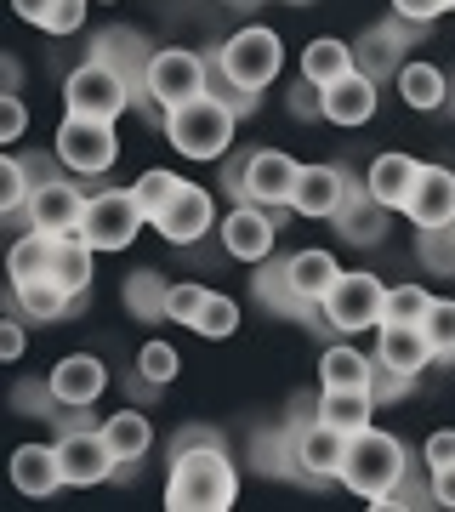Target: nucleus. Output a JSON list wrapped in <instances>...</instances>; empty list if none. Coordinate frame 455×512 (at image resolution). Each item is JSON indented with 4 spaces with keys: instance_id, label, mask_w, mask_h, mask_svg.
Here are the masks:
<instances>
[{
    "instance_id": "obj_38",
    "label": "nucleus",
    "mask_w": 455,
    "mask_h": 512,
    "mask_svg": "<svg viewBox=\"0 0 455 512\" xmlns=\"http://www.w3.org/2000/svg\"><path fill=\"white\" fill-rule=\"evenodd\" d=\"M416 256L427 274H444L455 279V222H444V228H421L416 234Z\"/></svg>"
},
{
    "instance_id": "obj_48",
    "label": "nucleus",
    "mask_w": 455,
    "mask_h": 512,
    "mask_svg": "<svg viewBox=\"0 0 455 512\" xmlns=\"http://www.w3.org/2000/svg\"><path fill=\"white\" fill-rule=\"evenodd\" d=\"M86 12H91V0H57V12H52V23H46V35H57V40L80 35V29H86Z\"/></svg>"
},
{
    "instance_id": "obj_24",
    "label": "nucleus",
    "mask_w": 455,
    "mask_h": 512,
    "mask_svg": "<svg viewBox=\"0 0 455 512\" xmlns=\"http://www.w3.org/2000/svg\"><path fill=\"white\" fill-rule=\"evenodd\" d=\"M416 177H421V160H410V154H399V148H387V154H376V160H370L364 188H370L387 211H404V205H410V188H416Z\"/></svg>"
},
{
    "instance_id": "obj_11",
    "label": "nucleus",
    "mask_w": 455,
    "mask_h": 512,
    "mask_svg": "<svg viewBox=\"0 0 455 512\" xmlns=\"http://www.w3.org/2000/svg\"><path fill=\"white\" fill-rule=\"evenodd\" d=\"M279 228H285V211L239 200V205H228V217L217 222V239H222V251L234 256V262H268Z\"/></svg>"
},
{
    "instance_id": "obj_62",
    "label": "nucleus",
    "mask_w": 455,
    "mask_h": 512,
    "mask_svg": "<svg viewBox=\"0 0 455 512\" xmlns=\"http://www.w3.org/2000/svg\"><path fill=\"white\" fill-rule=\"evenodd\" d=\"M450 12H455V0H450Z\"/></svg>"
},
{
    "instance_id": "obj_31",
    "label": "nucleus",
    "mask_w": 455,
    "mask_h": 512,
    "mask_svg": "<svg viewBox=\"0 0 455 512\" xmlns=\"http://www.w3.org/2000/svg\"><path fill=\"white\" fill-rule=\"evenodd\" d=\"M165 291H171V279H165L160 268H137V274H126V285H120V302H126L131 319L165 325Z\"/></svg>"
},
{
    "instance_id": "obj_35",
    "label": "nucleus",
    "mask_w": 455,
    "mask_h": 512,
    "mask_svg": "<svg viewBox=\"0 0 455 512\" xmlns=\"http://www.w3.org/2000/svg\"><path fill=\"white\" fill-rule=\"evenodd\" d=\"M251 467L268 478H296V427H262L251 439Z\"/></svg>"
},
{
    "instance_id": "obj_23",
    "label": "nucleus",
    "mask_w": 455,
    "mask_h": 512,
    "mask_svg": "<svg viewBox=\"0 0 455 512\" xmlns=\"http://www.w3.org/2000/svg\"><path fill=\"white\" fill-rule=\"evenodd\" d=\"M336 234H342L347 245H382L387 239V205L364 183H353L347 200H342V211H336Z\"/></svg>"
},
{
    "instance_id": "obj_42",
    "label": "nucleus",
    "mask_w": 455,
    "mask_h": 512,
    "mask_svg": "<svg viewBox=\"0 0 455 512\" xmlns=\"http://www.w3.org/2000/svg\"><path fill=\"white\" fill-rule=\"evenodd\" d=\"M131 188H137V200H143L148 222H154L165 205H171V194L182 188V177H177V171H165V165H148V171H143V177H137Z\"/></svg>"
},
{
    "instance_id": "obj_34",
    "label": "nucleus",
    "mask_w": 455,
    "mask_h": 512,
    "mask_svg": "<svg viewBox=\"0 0 455 512\" xmlns=\"http://www.w3.org/2000/svg\"><path fill=\"white\" fill-rule=\"evenodd\" d=\"M103 439H109V450L120 461H143L148 444H154V421H148L143 410H114V416L103 421Z\"/></svg>"
},
{
    "instance_id": "obj_19",
    "label": "nucleus",
    "mask_w": 455,
    "mask_h": 512,
    "mask_svg": "<svg viewBox=\"0 0 455 512\" xmlns=\"http://www.w3.org/2000/svg\"><path fill=\"white\" fill-rule=\"evenodd\" d=\"M376 365H387L393 376H404V382H416L421 370L438 365V359H433V342H427V330L421 325L387 319V325L376 330Z\"/></svg>"
},
{
    "instance_id": "obj_22",
    "label": "nucleus",
    "mask_w": 455,
    "mask_h": 512,
    "mask_svg": "<svg viewBox=\"0 0 455 512\" xmlns=\"http://www.w3.org/2000/svg\"><path fill=\"white\" fill-rule=\"evenodd\" d=\"M12 484L29 501H46V495L63 490V461H57V444H18L12 450Z\"/></svg>"
},
{
    "instance_id": "obj_7",
    "label": "nucleus",
    "mask_w": 455,
    "mask_h": 512,
    "mask_svg": "<svg viewBox=\"0 0 455 512\" xmlns=\"http://www.w3.org/2000/svg\"><path fill=\"white\" fill-rule=\"evenodd\" d=\"M319 308H325V325L336 330V336L382 330V319H387V285L376 274H364V268H342Z\"/></svg>"
},
{
    "instance_id": "obj_39",
    "label": "nucleus",
    "mask_w": 455,
    "mask_h": 512,
    "mask_svg": "<svg viewBox=\"0 0 455 512\" xmlns=\"http://www.w3.org/2000/svg\"><path fill=\"white\" fill-rule=\"evenodd\" d=\"M29 194H35L29 160H18V154H6V160H0V211H6V217H23V205H29Z\"/></svg>"
},
{
    "instance_id": "obj_26",
    "label": "nucleus",
    "mask_w": 455,
    "mask_h": 512,
    "mask_svg": "<svg viewBox=\"0 0 455 512\" xmlns=\"http://www.w3.org/2000/svg\"><path fill=\"white\" fill-rule=\"evenodd\" d=\"M80 302H86V296H69L52 274L12 285V308H18L23 319H40V325H57V319H69V313L80 308Z\"/></svg>"
},
{
    "instance_id": "obj_30",
    "label": "nucleus",
    "mask_w": 455,
    "mask_h": 512,
    "mask_svg": "<svg viewBox=\"0 0 455 512\" xmlns=\"http://www.w3.org/2000/svg\"><path fill=\"white\" fill-rule=\"evenodd\" d=\"M376 382V353L364 359L353 342H330L319 353V387H370Z\"/></svg>"
},
{
    "instance_id": "obj_33",
    "label": "nucleus",
    "mask_w": 455,
    "mask_h": 512,
    "mask_svg": "<svg viewBox=\"0 0 455 512\" xmlns=\"http://www.w3.org/2000/svg\"><path fill=\"white\" fill-rule=\"evenodd\" d=\"M342 74H353V46H347V40L319 35V40L302 46V80H313V86H336Z\"/></svg>"
},
{
    "instance_id": "obj_60",
    "label": "nucleus",
    "mask_w": 455,
    "mask_h": 512,
    "mask_svg": "<svg viewBox=\"0 0 455 512\" xmlns=\"http://www.w3.org/2000/svg\"><path fill=\"white\" fill-rule=\"evenodd\" d=\"M91 6H109V0H91Z\"/></svg>"
},
{
    "instance_id": "obj_46",
    "label": "nucleus",
    "mask_w": 455,
    "mask_h": 512,
    "mask_svg": "<svg viewBox=\"0 0 455 512\" xmlns=\"http://www.w3.org/2000/svg\"><path fill=\"white\" fill-rule=\"evenodd\" d=\"M370 512H410V507H433V484H421V478H410L404 473L399 484L387 495H376V501H364Z\"/></svg>"
},
{
    "instance_id": "obj_52",
    "label": "nucleus",
    "mask_w": 455,
    "mask_h": 512,
    "mask_svg": "<svg viewBox=\"0 0 455 512\" xmlns=\"http://www.w3.org/2000/svg\"><path fill=\"white\" fill-rule=\"evenodd\" d=\"M313 421H325V393H296L285 427H313Z\"/></svg>"
},
{
    "instance_id": "obj_61",
    "label": "nucleus",
    "mask_w": 455,
    "mask_h": 512,
    "mask_svg": "<svg viewBox=\"0 0 455 512\" xmlns=\"http://www.w3.org/2000/svg\"><path fill=\"white\" fill-rule=\"evenodd\" d=\"M450 109H455V92H450Z\"/></svg>"
},
{
    "instance_id": "obj_10",
    "label": "nucleus",
    "mask_w": 455,
    "mask_h": 512,
    "mask_svg": "<svg viewBox=\"0 0 455 512\" xmlns=\"http://www.w3.org/2000/svg\"><path fill=\"white\" fill-rule=\"evenodd\" d=\"M57 160L74 177H103L114 160H120V137H114V120H80V114H63L57 126Z\"/></svg>"
},
{
    "instance_id": "obj_13",
    "label": "nucleus",
    "mask_w": 455,
    "mask_h": 512,
    "mask_svg": "<svg viewBox=\"0 0 455 512\" xmlns=\"http://www.w3.org/2000/svg\"><path fill=\"white\" fill-rule=\"evenodd\" d=\"M416 35H427V23L387 18V23H376V29H364V35L353 40V69L370 74V80L382 86V80H393V74L410 63V57H404V46H410Z\"/></svg>"
},
{
    "instance_id": "obj_56",
    "label": "nucleus",
    "mask_w": 455,
    "mask_h": 512,
    "mask_svg": "<svg viewBox=\"0 0 455 512\" xmlns=\"http://www.w3.org/2000/svg\"><path fill=\"white\" fill-rule=\"evenodd\" d=\"M12 12H18L23 23H35V29H46L57 12V0H12Z\"/></svg>"
},
{
    "instance_id": "obj_1",
    "label": "nucleus",
    "mask_w": 455,
    "mask_h": 512,
    "mask_svg": "<svg viewBox=\"0 0 455 512\" xmlns=\"http://www.w3.org/2000/svg\"><path fill=\"white\" fill-rule=\"evenodd\" d=\"M234 501H239V473L222 444L171 450V473H165V507L171 512H228Z\"/></svg>"
},
{
    "instance_id": "obj_40",
    "label": "nucleus",
    "mask_w": 455,
    "mask_h": 512,
    "mask_svg": "<svg viewBox=\"0 0 455 512\" xmlns=\"http://www.w3.org/2000/svg\"><path fill=\"white\" fill-rule=\"evenodd\" d=\"M421 330H427V342H433V359H438V365H455V302L433 296V308H427Z\"/></svg>"
},
{
    "instance_id": "obj_51",
    "label": "nucleus",
    "mask_w": 455,
    "mask_h": 512,
    "mask_svg": "<svg viewBox=\"0 0 455 512\" xmlns=\"http://www.w3.org/2000/svg\"><path fill=\"white\" fill-rule=\"evenodd\" d=\"M444 12H450V0H393V18L427 23V29H433V18H444Z\"/></svg>"
},
{
    "instance_id": "obj_8",
    "label": "nucleus",
    "mask_w": 455,
    "mask_h": 512,
    "mask_svg": "<svg viewBox=\"0 0 455 512\" xmlns=\"http://www.w3.org/2000/svg\"><path fill=\"white\" fill-rule=\"evenodd\" d=\"M154 228L137 200V188H97L86 200V222H80V239H86L91 251H126L131 239Z\"/></svg>"
},
{
    "instance_id": "obj_16",
    "label": "nucleus",
    "mask_w": 455,
    "mask_h": 512,
    "mask_svg": "<svg viewBox=\"0 0 455 512\" xmlns=\"http://www.w3.org/2000/svg\"><path fill=\"white\" fill-rule=\"evenodd\" d=\"M347 439H353V433L330 427V421L296 427V478H302V484H330V478H342Z\"/></svg>"
},
{
    "instance_id": "obj_17",
    "label": "nucleus",
    "mask_w": 455,
    "mask_h": 512,
    "mask_svg": "<svg viewBox=\"0 0 455 512\" xmlns=\"http://www.w3.org/2000/svg\"><path fill=\"white\" fill-rule=\"evenodd\" d=\"M347 188H353V171L336 160L325 165H302V177H296V194H291V211L296 217H325L336 222V211H342Z\"/></svg>"
},
{
    "instance_id": "obj_50",
    "label": "nucleus",
    "mask_w": 455,
    "mask_h": 512,
    "mask_svg": "<svg viewBox=\"0 0 455 512\" xmlns=\"http://www.w3.org/2000/svg\"><path fill=\"white\" fill-rule=\"evenodd\" d=\"M23 126H29V109H23L18 92H0V143H18Z\"/></svg>"
},
{
    "instance_id": "obj_49",
    "label": "nucleus",
    "mask_w": 455,
    "mask_h": 512,
    "mask_svg": "<svg viewBox=\"0 0 455 512\" xmlns=\"http://www.w3.org/2000/svg\"><path fill=\"white\" fill-rule=\"evenodd\" d=\"M450 461H455V427L427 433V444H421V467H427V473H438V467H450Z\"/></svg>"
},
{
    "instance_id": "obj_12",
    "label": "nucleus",
    "mask_w": 455,
    "mask_h": 512,
    "mask_svg": "<svg viewBox=\"0 0 455 512\" xmlns=\"http://www.w3.org/2000/svg\"><path fill=\"white\" fill-rule=\"evenodd\" d=\"M57 461H63V484H74V490L109 484L114 467H120V456L103 439V427H69V433H57Z\"/></svg>"
},
{
    "instance_id": "obj_55",
    "label": "nucleus",
    "mask_w": 455,
    "mask_h": 512,
    "mask_svg": "<svg viewBox=\"0 0 455 512\" xmlns=\"http://www.w3.org/2000/svg\"><path fill=\"white\" fill-rule=\"evenodd\" d=\"M410 387H416V382H404V376H393L387 365H376V382H370V393H376V399H404Z\"/></svg>"
},
{
    "instance_id": "obj_29",
    "label": "nucleus",
    "mask_w": 455,
    "mask_h": 512,
    "mask_svg": "<svg viewBox=\"0 0 455 512\" xmlns=\"http://www.w3.org/2000/svg\"><path fill=\"white\" fill-rule=\"evenodd\" d=\"M97 256H103V251H91L80 234L57 239V251H52V279H57V285H63L69 296H91V279H97Z\"/></svg>"
},
{
    "instance_id": "obj_58",
    "label": "nucleus",
    "mask_w": 455,
    "mask_h": 512,
    "mask_svg": "<svg viewBox=\"0 0 455 512\" xmlns=\"http://www.w3.org/2000/svg\"><path fill=\"white\" fill-rule=\"evenodd\" d=\"M0 74H6V92H18V80H23V63L12 52H6V63H0Z\"/></svg>"
},
{
    "instance_id": "obj_32",
    "label": "nucleus",
    "mask_w": 455,
    "mask_h": 512,
    "mask_svg": "<svg viewBox=\"0 0 455 512\" xmlns=\"http://www.w3.org/2000/svg\"><path fill=\"white\" fill-rule=\"evenodd\" d=\"M376 393L370 387H325V421L330 427H342V433H364V427H376Z\"/></svg>"
},
{
    "instance_id": "obj_14",
    "label": "nucleus",
    "mask_w": 455,
    "mask_h": 512,
    "mask_svg": "<svg viewBox=\"0 0 455 512\" xmlns=\"http://www.w3.org/2000/svg\"><path fill=\"white\" fill-rule=\"evenodd\" d=\"M86 200L91 194H80L69 177H52V183H40L35 194H29L23 222L40 228V234H52V239H69V234H80V222H86Z\"/></svg>"
},
{
    "instance_id": "obj_37",
    "label": "nucleus",
    "mask_w": 455,
    "mask_h": 512,
    "mask_svg": "<svg viewBox=\"0 0 455 512\" xmlns=\"http://www.w3.org/2000/svg\"><path fill=\"white\" fill-rule=\"evenodd\" d=\"M256 302L273 313H291V319H302L308 313V302L291 291V279H285V262H256Z\"/></svg>"
},
{
    "instance_id": "obj_20",
    "label": "nucleus",
    "mask_w": 455,
    "mask_h": 512,
    "mask_svg": "<svg viewBox=\"0 0 455 512\" xmlns=\"http://www.w3.org/2000/svg\"><path fill=\"white\" fill-rule=\"evenodd\" d=\"M404 217L416 222V228H444V222H455V171L450 165H421Z\"/></svg>"
},
{
    "instance_id": "obj_54",
    "label": "nucleus",
    "mask_w": 455,
    "mask_h": 512,
    "mask_svg": "<svg viewBox=\"0 0 455 512\" xmlns=\"http://www.w3.org/2000/svg\"><path fill=\"white\" fill-rule=\"evenodd\" d=\"M427 484H433V507H450L455 512V461H450V467H438V473H427Z\"/></svg>"
},
{
    "instance_id": "obj_4",
    "label": "nucleus",
    "mask_w": 455,
    "mask_h": 512,
    "mask_svg": "<svg viewBox=\"0 0 455 512\" xmlns=\"http://www.w3.org/2000/svg\"><path fill=\"white\" fill-rule=\"evenodd\" d=\"M296 177H302V165H296L285 148H245V154H234L228 171H222V183H228L234 200L268 205V211H291Z\"/></svg>"
},
{
    "instance_id": "obj_36",
    "label": "nucleus",
    "mask_w": 455,
    "mask_h": 512,
    "mask_svg": "<svg viewBox=\"0 0 455 512\" xmlns=\"http://www.w3.org/2000/svg\"><path fill=\"white\" fill-rule=\"evenodd\" d=\"M52 251H57V239L40 234V228H29V234L12 239V251H6V274H12V285L52 274Z\"/></svg>"
},
{
    "instance_id": "obj_28",
    "label": "nucleus",
    "mask_w": 455,
    "mask_h": 512,
    "mask_svg": "<svg viewBox=\"0 0 455 512\" xmlns=\"http://www.w3.org/2000/svg\"><path fill=\"white\" fill-rule=\"evenodd\" d=\"M393 86H399L404 109L433 114V109H444V103H450V74L438 69V63H404V69L393 74Z\"/></svg>"
},
{
    "instance_id": "obj_47",
    "label": "nucleus",
    "mask_w": 455,
    "mask_h": 512,
    "mask_svg": "<svg viewBox=\"0 0 455 512\" xmlns=\"http://www.w3.org/2000/svg\"><path fill=\"white\" fill-rule=\"evenodd\" d=\"M285 109L296 120H325V86H313V80H296L291 92H285Z\"/></svg>"
},
{
    "instance_id": "obj_5",
    "label": "nucleus",
    "mask_w": 455,
    "mask_h": 512,
    "mask_svg": "<svg viewBox=\"0 0 455 512\" xmlns=\"http://www.w3.org/2000/svg\"><path fill=\"white\" fill-rule=\"evenodd\" d=\"M404 473H410V456H404V444L393 439V433H382V427H364V433H353V439H347L342 484L353 495L376 501V495H387Z\"/></svg>"
},
{
    "instance_id": "obj_45",
    "label": "nucleus",
    "mask_w": 455,
    "mask_h": 512,
    "mask_svg": "<svg viewBox=\"0 0 455 512\" xmlns=\"http://www.w3.org/2000/svg\"><path fill=\"white\" fill-rule=\"evenodd\" d=\"M188 330H200L205 342H222V336H234V330H239V302H234V296H217V291H211V302L200 308V319H194Z\"/></svg>"
},
{
    "instance_id": "obj_57",
    "label": "nucleus",
    "mask_w": 455,
    "mask_h": 512,
    "mask_svg": "<svg viewBox=\"0 0 455 512\" xmlns=\"http://www.w3.org/2000/svg\"><path fill=\"white\" fill-rule=\"evenodd\" d=\"M194 444H222V433H217V427H177L171 450H194Z\"/></svg>"
},
{
    "instance_id": "obj_41",
    "label": "nucleus",
    "mask_w": 455,
    "mask_h": 512,
    "mask_svg": "<svg viewBox=\"0 0 455 512\" xmlns=\"http://www.w3.org/2000/svg\"><path fill=\"white\" fill-rule=\"evenodd\" d=\"M177 370H182V353L171 348V342H143V348H137V376H143V382L171 387Z\"/></svg>"
},
{
    "instance_id": "obj_21",
    "label": "nucleus",
    "mask_w": 455,
    "mask_h": 512,
    "mask_svg": "<svg viewBox=\"0 0 455 512\" xmlns=\"http://www.w3.org/2000/svg\"><path fill=\"white\" fill-rule=\"evenodd\" d=\"M376 103H382V86L370 80V74H342L336 86H325V120L330 126H370L376 120Z\"/></svg>"
},
{
    "instance_id": "obj_9",
    "label": "nucleus",
    "mask_w": 455,
    "mask_h": 512,
    "mask_svg": "<svg viewBox=\"0 0 455 512\" xmlns=\"http://www.w3.org/2000/svg\"><path fill=\"white\" fill-rule=\"evenodd\" d=\"M143 92L160 103V109H177V103H194V97L211 92V52H188V46H160L154 63H148Z\"/></svg>"
},
{
    "instance_id": "obj_53",
    "label": "nucleus",
    "mask_w": 455,
    "mask_h": 512,
    "mask_svg": "<svg viewBox=\"0 0 455 512\" xmlns=\"http://www.w3.org/2000/svg\"><path fill=\"white\" fill-rule=\"evenodd\" d=\"M23 342H29V336H23L18 313H12V319H0V359H23Z\"/></svg>"
},
{
    "instance_id": "obj_25",
    "label": "nucleus",
    "mask_w": 455,
    "mask_h": 512,
    "mask_svg": "<svg viewBox=\"0 0 455 512\" xmlns=\"http://www.w3.org/2000/svg\"><path fill=\"white\" fill-rule=\"evenodd\" d=\"M154 52L160 46H148L137 29H103V35L91 40V57H103V63H114V69L126 74L131 86L143 92V80H148V63H154Z\"/></svg>"
},
{
    "instance_id": "obj_43",
    "label": "nucleus",
    "mask_w": 455,
    "mask_h": 512,
    "mask_svg": "<svg viewBox=\"0 0 455 512\" xmlns=\"http://www.w3.org/2000/svg\"><path fill=\"white\" fill-rule=\"evenodd\" d=\"M205 302H211L205 285H194V279H171V291H165V325H194Z\"/></svg>"
},
{
    "instance_id": "obj_6",
    "label": "nucleus",
    "mask_w": 455,
    "mask_h": 512,
    "mask_svg": "<svg viewBox=\"0 0 455 512\" xmlns=\"http://www.w3.org/2000/svg\"><path fill=\"white\" fill-rule=\"evenodd\" d=\"M63 109L80 114V120H120L126 109H137V86H131L114 63L86 57V63H74L69 80H63Z\"/></svg>"
},
{
    "instance_id": "obj_44",
    "label": "nucleus",
    "mask_w": 455,
    "mask_h": 512,
    "mask_svg": "<svg viewBox=\"0 0 455 512\" xmlns=\"http://www.w3.org/2000/svg\"><path fill=\"white\" fill-rule=\"evenodd\" d=\"M427 308H433V296H427V285H416V279H404V285H387V319L421 325V319H427ZM387 319H382V325H387Z\"/></svg>"
},
{
    "instance_id": "obj_59",
    "label": "nucleus",
    "mask_w": 455,
    "mask_h": 512,
    "mask_svg": "<svg viewBox=\"0 0 455 512\" xmlns=\"http://www.w3.org/2000/svg\"><path fill=\"white\" fill-rule=\"evenodd\" d=\"M285 6H308V0H285Z\"/></svg>"
},
{
    "instance_id": "obj_3",
    "label": "nucleus",
    "mask_w": 455,
    "mask_h": 512,
    "mask_svg": "<svg viewBox=\"0 0 455 512\" xmlns=\"http://www.w3.org/2000/svg\"><path fill=\"white\" fill-rule=\"evenodd\" d=\"M211 69H217L222 80L245 86V92H262V86H273L279 69H285V40L273 35L268 23H245V29H234L228 40L211 46Z\"/></svg>"
},
{
    "instance_id": "obj_27",
    "label": "nucleus",
    "mask_w": 455,
    "mask_h": 512,
    "mask_svg": "<svg viewBox=\"0 0 455 512\" xmlns=\"http://www.w3.org/2000/svg\"><path fill=\"white\" fill-rule=\"evenodd\" d=\"M336 274H342V262L330 251H319V245H308V251H291L285 256V279H291V291L302 296V302H325V291L336 285Z\"/></svg>"
},
{
    "instance_id": "obj_18",
    "label": "nucleus",
    "mask_w": 455,
    "mask_h": 512,
    "mask_svg": "<svg viewBox=\"0 0 455 512\" xmlns=\"http://www.w3.org/2000/svg\"><path fill=\"white\" fill-rule=\"evenodd\" d=\"M52 393L63 410H91V404L109 393V365L97 359V353H69V359H57L52 365Z\"/></svg>"
},
{
    "instance_id": "obj_15",
    "label": "nucleus",
    "mask_w": 455,
    "mask_h": 512,
    "mask_svg": "<svg viewBox=\"0 0 455 512\" xmlns=\"http://www.w3.org/2000/svg\"><path fill=\"white\" fill-rule=\"evenodd\" d=\"M154 228H160V239H171V245H200V239L217 228V200H211V188L182 183L177 194H171V205L154 217Z\"/></svg>"
},
{
    "instance_id": "obj_2",
    "label": "nucleus",
    "mask_w": 455,
    "mask_h": 512,
    "mask_svg": "<svg viewBox=\"0 0 455 512\" xmlns=\"http://www.w3.org/2000/svg\"><path fill=\"white\" fill-rule=\"evenodd\" d=\"M234 126H239V114L228 109L217 92H205V97H194V103L165 109L160 137L177 148L182 160H222V154L234 148Z\"/></svg>"
}]
</instances>
